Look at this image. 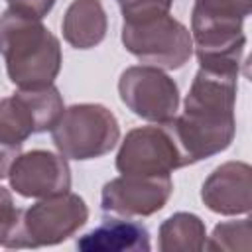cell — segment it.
Listing matches in <instances>:
<instances>
[{
    "label": "cell",
    "mask_w": 252,
    "mask_h": 252,
    "mask_svg": "<svg viewBox=\"0 0 252 252\" xmlns=\"http://www.w3.org/2000/svg\"><path fill=\"white\" fill-rule=\"evenodd\" d=\"M0 55L8 79L20 89L53 85L61 71L59 39L41 24V18L8 8L0 16Z\"/></svg>",
    "instance_id": "cell-2"
},
{
    "label": "cell",
    "mask_w": 252,
    "mask_h": 252,
    "mask_svg": "<svg viewBox=\"0 0 252 252\" xmlns=\"http://www.w3.org/2000/svg\"><path fill=\"white\" fill-rule=\"evenodd\" d=\"M108 20L100 0H73L65 10L63 37L75 49H91L106 35Z\"/></svg>",
    "instance_id": "cell-14"
},
{
    "label": "cell",
    "mask_w": 252,
    "mask_h": 252,
    "mask_svg": "<svg viewBox=\"0 0 252 252\" xmlns=\"http://www.w3.org/2000/svg\"><path fill=\"white\" fill-rule=\"evenodd\" d=\"M6 2L10 4V8L37 16V18L47 16L55 4V0H6Z\"/></svg>",
    "instance_id": "cell-19"
},
{
    "label": "cell",
    "mask_w": 252,
    "mask_h": 252,
    "mask_svg": "<svg viewBox=\"0 0 252 252\" xmlns=\"http://www.w3.org/2000/svg\"><path fill=\"white\" fill-rule=\"evenodd\" d=\"M89 219V209L77 193L45 197L39 203L22 209L18 226L6 248L53 246L71 238Z\"/></svg>",
    "instance_id": "cell-6"
},
{
    "label": "cell",
    "mask_w": 252,
    "mask_h": 252,
    "mask_svg": "<svg viewBox=\"0 0 252 252\" xmlns=\"http://www.w3.org/2000/svg\"><path fill=\"white\" fill-rule=\"evenodd\" d=\"M205 222L193 213H175L159 226L161 252H199L205 248Z\"/></svg>",
    "instance_id": "cell-15"
},
{
    "label": "cell",
    "mask_w": 252,
    "mask_h": 252,
    "mask_svg": "<svg viewBox=\"0 0 252 252\" xmlns=\"http://www.w3.org/2000/svg\"><path fill=\"white\" fill-rule=\"evenodd\" d=\"M238 73L199 67L185 96L183 114L167 122L185 165L224 152L236 132Z\"/></svg>",
    "instance_id": "cell-1"
},
{
    "label": "cell",
    "mask_w": 252,
    "mask_h": 252,
    "mask_svg": "<svg viewBox=\"0 0 252 252\" xmlns=\"http://www.w3.org/2000/svg\"><path fill=\"white\" fill-rule=\"evenodd\" d=\"M22 209L14 205V199L6 187L0 185V246H6L12 238L18 220H20Z\"/></svg>",
    "instance_id": "cell-17"
},
{
    "label": "cell",
    "mask_w": 252,
    "mask_h": 252,
    "mask_svg": "<svg viewBox=\"0 0 252 252\" xmlns=\"http://www.w3.org/2000/svg\"><path fill=\"white\" fill-rule=\"evenodd\" d=\"M20 150L22 148H18V146H10V144L0 142V179L8 177V171L14 163V159L20 156Z\"/></svg>",
    "instance_id": "cell-20"
},
{
    "label": "cell",
    "mask_w": 252,
    "mask_h": 252,
    "mask_svg": "<svg viewBox=\"0 0 252 252\" xmlns=\"http://www.w3.org/2000/svg\"><path fill=\"white\" fill-rule=\"evenodd\" d=\"M179 167L185 161L167 122L130 130L116 154L122 175H169Z\"/></svg>",
    "instance_id": "cell-8"
},
{
    "label": "cell",
    "mask_w": 252,
    "mask_h": 252,
    "mask_svg": "<svg viewBox=\"0 0 252 252\" xmlns=\"http://www.w3.org/2000/svg\"><path fill=\"white\" fill-rule=\"evenodd\" d=\"M252 12V0H195L191 39L199 67L238 73L246 37L242 22Z\"/></svg>",
    "instance_id": "cell-3"
},
{
    "label": "cell",
    "mask_w": 252,
    "mask_h": 252,
    "mask_svg": "<svg viewBox=\"0 0 252 252\" xmlns=\"http://www.w3.org/2000/svg\"><path fill=\"white\" fill-rule=\"evenodd\" d=\"M63 110L57 87L20 89L0 98V142L22 148L32 134L51 130Z\"/></svg>",
    "instance_id": "cell-7"
},
{
    "label": "cell",
    "mask_w": 252,
    "mask_h": 252,
    "mask_svg": "<svg viewBox=\"0 0 252 252\" xmlns=\"http://www.w3.org/2000/svg\"><path fill=\"white\" fill-rule=\"evenodd\" d=\"M250 219L220 222L215 226L205 246L209 250H250Z\"/></svg>",
    "instance_id": "cell-16"
},
{
    "label": "cell",
    "mask_w": 252,
    "mask_h": 252,
    "mask_svg": "<svg viewBox=\"0 0 252 252\" xmlns=\"http://www.w3.org/2000/svg\"><path fill=\"white\" fill-rule=\"evenodd\" d=\"M118 93L122 102L148 122H169L179 108V89L175 81L152 65H134L122 71Z\"/></svg>",
    "instance_id": "cell-9"
},
{
    "label": "cell",
    "mask_w": 252,
    "mask_h": 252,
    "mask_svg": "<svg viewBox=\"0 0 252 252\" xmlns=\"http://www.w3.org/2000/svg\"><path fill=\"white\" fill-rule=\"evenodd\" d=\"M173 0H122V18L134 20V18H146L154 14H167Z\"/></svg>",
    "instance_id": "cell-18"
},
{
    "label": "cell",
    "mask_w": 252,
    "mask_h": 252,
    "mask_svg": "<svg viewBox=\"0 0 252 252\" xmlns=\"http://www.w3.org/2000/svg\"><path fill=\"white\" fill-rule=\"evenodd\" d=\"M203 203L219 215H246L252 207V169L244 161L219 165L201 187Z\"/></svg>",
    "instance_id": "cell-12"
},
{
    "label": "cell",
    "mask_w": 252,
    "mask_h": 252,
    "mask_svg": "<svg viewBox=\"0 0 252 252\" xmlns=\"http://www.w3.org/2000/svg\"><path fill=\"white\" fill-rule=\"evenodd\" d=\"M122 43L142 63L158 69H179L193 55L191 32L169 12L124 20Z\"/></svg>",
    "instance_id": "cell-5"
},
{
    "label": "cell",
    "mask_w": 252,
    "mask_h": 252,
    "mask_svg": "<svg viewBox=\"0 0 252 252\" xmlns=\"http://www.w3.org/2000/svg\"><path fill=\"white\" fill-rule=\"evenodd\" d=\"M10 187L26 199H45L71 189V169L61 154L32 150L20 154L10 171Z\"/></svg>",
    "instance_id": "cell-11"
},
{
    "label": "cell",
    "mask_w": 252,
    "mask_h": 252,
    "mask_svg": "<svg viewBox=\"0 0 252 252\" xmlns=\"http://www.w3.org/2000/svg\"><path fill=\"white\" fill-rule=\"evenodd\" d=\"M83 252H148V228L130 219H102V222L77 240Z\"/></svg>",
    "instance_id": "cell-13"
},
{
    "label": "cell",
    "mask_w": 252,
    "mask_h": 252,
    "mask_svg": "<svg viewBox=\"0 0 252 252\" xmlns=\"http://www.w3.org/2000/svg\"><path fill=\"white\" fill-rule=\"evenodd\" d=\"M118 2H122V0H118Z\"/></svg>",
    "instance_id": "cell-21"
},
{
    "label": "cell",
    "mask_w": 252,
    "mask_h": 252,
    "mask_svg": "<svg viewBox=\"0 0 252 252\" xmlns=\"http://www.w3.org/2000/svg\"><path fill=\"white\" fill-rule=\"evenodd\" d=\"M173 193L169 175H120L100 193V207L122 217H150L165 207Z\"/></svg>",
    "instance_id": "cell-10"
},
{
    "label": "cell",
    "mask_w": 252,
    "mask_h": 252,
    "mask_svg": "<svg viewBox=\"0 0 252 252\" xmlns=\"http://www.w3.org/2000/svg\"><path fill=\"white\" fill-rule=\"evenodd\" d=\"M51 138L63 158L85 161L112 152L120 140V126L106 106L83 102L63 110Z\"/></svg>",
    "instance_id": "cell-4"
}]
</instances>
